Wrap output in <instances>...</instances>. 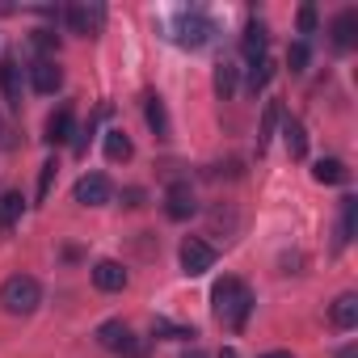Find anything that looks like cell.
<instances>
[{"label": "cell", "instance_id": "obj_7", "mask_svg": "<svg viewBox=\"0 0 358 358\" xmlns=\"http://www.w3.org/2000/svg\"><path fill=\"white\" fill-rule=\"evenodd\" d=\"M68 26H72V34H80V38H93V34H101V26H106V9L101 5H68Z\"/></svg>", "mask_w": 358, "mask_h": 358}, {"label": "cell", "instance_id": "obj_32", "mask_svg": "<svg viewBox=\"0 0 358 358\" xmlns=\"http://www.w3.org/2000/svg\"><path fill=\"white\" fill-rule=\"evenodd\" d=\"M182 358H207V350H199V345H190V350H186Z\"/></svg>", "mask_w": 358, "mask_h": 358}, {"label": "cell", "instance_id": "obj_28", "mask_svg": "<svg viewBox=\"0 0 358 358\" xmlns=\"http://www.w3.org/2000/svg\"><path fill=\"white\" fill-rule=\"evenodd\" d=\"M55 173H59V160H47V164H43V173H38V203L51 194V182H55Z\"/></svg>", "mask_w": 358, "mask_h": 358}, {"label": "cell", "instance_id": "obj_29", "mask_svg": "<svg viewBox=\"0 0 358 358\" xmlns=\"http://www.w3.org/2000/svg\"><path fill=\"white\" fill-rule=\"evenodd\" d=\"M312 30H316V9L303 5V9H299V34H312Z\"/></svg>", "mask_w": 358, "mask_h": 358}, {"label": "cell", "instance_id": "obj_16", "mask_svg": "<svg viewBox=\"0 0 358 358\" xmlns=\"http://www.w3.org/2000/svg\"><path fill=\"white\" fill-rule=\"evenodd\" d=\"M211 85H215V97H224V101H228V97H236V89H241V68H236L232 59H220V64H215V80H211Z\"/></svg>", "mask_w": 358, "mask_h": 358}, {"label": "cell", "instance_id": "obj_22", "mask_svg": "<svg viewBox=\"0 0 358 358\" xmlns=\"http://www.w3.org/2000/svg\"><path fill=\"white\" fill-rule=\"evenodd\" d=\"M354 220H358V199H354V194H345V199H341V228H337V249H345V245H350V236H354Z\"/></svg>", "mask_w": 358, "mask_h": 358}, {"label": "cell", "instance_id": "obj_26", "mask_svg": "<svg viewBox=\"0 0 358 358\" xmlns=\"http://www.w3.org/2000/svg\"><path fill=\"white\" fill-rule=\"evenodd\" d=\"M270 76H274V64H270V59H262V64H249V93L257 97V93L270 85Z\"/></svg>", "mask_w": 358, "mask_h": 358}, {"label": "cell", "instance_id": "obj_31", "mask_svg": "<svg viewBox=\"0 0 358 358\" xmlns=\"http://www.w3.org/2000/svg\"><path fill=\"white\" fill-rule=\"evenodd\" d=\"M337 358H358V345H345V350H337Z\"/></svg>", "mask_w": 358, "mask_h": 358}, {"label": "cell", "instance_id": "obj_3", "mask_svg": "<svg viewBox=\"0 0 358 358\" xmlns=\"http://www.w3.org/2000/svg\"><path fill=\"white\" fill-rule=\"evenodd\" d=\"M38 303H43V287L30 274H13V278H5V287H0V308L9 316H30Z\"/></svg>", "mask_w": 358, "mask_h": 358}, {"label": "cell", "instance_id": "obj_5", "mask_svg": "<svg viewBox=\"0 0 358 358\" xmlns=\"http://www.w3.org/2000/svg\"><path fill=\"white\" fill-rule=\"evenodd\" d=\"M177 257H182V274L186 278H203L207 270H215V245H207V241H199V236H186L182 241V249H177Z\"/></svg>", "mask_w": 358, "mask_h": 358}, {"label": "cell", "instance_id": "obj_6", "mask_svg": "<svg viewBox=\"0 0 358 358\" xmlns=\"http://www.w3.org/2000/svg\"><path fill=\"white\" fill-rule=\"evenodd\" d=\"M72 199L80 207H106L114 199V182H110L106 173H85L80 182H76V190H72Z\"/></svg>", "mask_w": 358, "mask_h": 358}, {"label": "cell", "instance_id": "obj_13", "mask_svg": "<svg viewBox=\"0 0 358 358\" xmlns=\"http://www.w3.org/2000/svg\"><path fill=\"white\" fill-rule=\"evenodd\" d=\"M76 135V114H72V106H59V110H51V118H47V143L55 148V143H68Z\"/></svg>", "mask_w": 358, "mask_h": 358}, {"label": "cell", "instance_id": "obj_19", "mask_svg": "<svg viewBox=\"0 0 358 358\" xmlns=\"http://www.w3.org/2000/svg\"><path fill=\"white\" fill-rule=\"evenodd\" d=\"M22 211H26V199L17 194V190H0V228H13L17 220H22Z\"/></svg>", "mask_w": 358, "mask_h": 358}, {"label": "cell", "instance_id": "obj_30", "mask_svg": "<svg viewBox=\"0 0 358 358\" xmlns=\"http://www.w3.org/2000/svg\"><path fill=\"white\" fill-rule=\"evenodd\" d=\"M122 203H127V207H143V190H139V186L122 190Z\"/></svg>", "mask_w": 358, "mask_h": 358}, {"label": "cell", "instance_id": "obj_24", "mask_svg": "<svg viewBox=\"0 0 358 358\" xmlns=\"http://www.w3.org/2000/svg\"><path fill=\"white\" fill-rule=\"evenodd\" d=\"M152 337H169V341H190V337H199V333H194V329H186V324H173V320L156 316V320H152Z\"/></svg>", "mask_w": 358, "mask_h": 358}, {"label": "cell", "instance_id": "obj_17", "mask_svg": "<svg viewBox=\"0 0 358 358\" xmlns=\"http://www.w3.org/2000/svg\"><path fill=\"white\" fill-rule=\"evenodd\" d=\"M143 118H148V127L156 131V139H169L173 135V122H169V110H164V101L152 93L148 101H143Z\"/></svg>", "mask_w": 358, "mask_h": 358}, {"label": "cell", "instance_id": "obj_12", "mask_svg": "<svg viewBox=\"0 0 358 358\" xmlns=\"http://www.w3.org/2000/svg\"><path fill=\"white\" fill-rule=\"evenodd\" d=\"M266 43H270V34H266V26L253 17V22L245 26V34H241V55H245V64H262V59H266Z\"/></svg>", "mask_w": 358, "mask_h": 358}, {"label": "cell", "instance_id": "obj_11", "mask_svg": "<svg viewBox=\"0 0 358 358\" xmlns=\"http://www.w3.org/2000/svg\"><path fill=\"white\" fill-rule=\"evenodd\" d=\"M0 93H5V101L13 110H22V64L13 55L0 59Z\"/></svg>", "mask_w": 358, "mask_h": 358}, {"label": "cell", "instance_id": "obj_21", "mask_svg": "<svg viewBox=\"0 0 358 358\" xmlns=\"http://www.w3.org/2000/svg\"><path fill=\"white\" fill-rule=\"evenodd\" d=\"M282 135H287V152H291L295 160H303V156H308V131H303V122H299V118H287V122H282Z\"/></svg>", "mask_w": 358, "mask_h": 358}, {"label": "cell", "instance_id": "obj_9", "mask_svg": "<svg viewBox=\"0 0 358 358\" xmlns=\"http://www.w3.org/2000/svg\"><path fill=\"white\" fill-rule=\"evenodd\" d=\"M30 89L43 93V97L59 93V89H64V72H59V64H55V59H34V64H30Z\"/></svg>", "mask_w": 358, "mask_h": 358}, {"label": "cell", "instance_id": "obj_25", "mask_svg": "<svg viewBox=\"0 0 358 358\" xmlns=\"http://www.w3.org/2000/svg\"><path fill=\"white\" fill-rule=\"evenodd\" d=\"M30 43H34V51H38V59H55V51H59V34L55 30H34L30 34Z\"/></svg>", "mask_w": 358, "mask_h": 358}, {"label": "cell", "instance_id": "obj_15", "mask_svg": "<svg viewBox=\"0 0 358 358\" xmlns=\"http://www.w3.org/2000/svg\"><path fill=\"white\" fill-rule=\"evenodd\" d=\"M312 177H316L320 186H345V182H350V169H345V160H337V156H324V160H316Z\"/></svg>", "mask_w": 358, "mask_h": 358}, {"label": "cell", "instance_id": "obj_2", "mask_svg": "<svg viewBox=\"0 0 358 358\" xmlns=\"http://www.w3.org/2000/svg\"><path fill=\"white\" fill-rule=\"evenodd\" d=\"M211 38H215V22H211L203 9H182V13L173 17V43H177V47L203 51Z\"/></svg>", "mask_w": 358, "mask_h": 358}, {"label": "cell", "instance_id": "obj_34", "mask_svg": "<svg viewBox=\"0 0 358 358\" xmlns=\"http://www.w3.org/2000/svg\"><path fill=\"white\" fill-rule=\"evenodd\" d=\"M220 358H241V354H236L232 345H224V350H220Z\"/></svg>", "mask_w": 358, "mask_h": 358}, {"label": "cell", "instance_id": "obj_18", "mask_svg": "<svg viewBox=\"0 0 358 358\" xmlns=\"http://www.w3.org/2000/svg\"><path fill=\"white\" fill-rule=\"evenodd\" d=\"M329 320L337 329H354L358 324V295H337L333 308H329Z\"/></svg>", "mask_w": 358, "mask_h": 358}, {"label": "cell", "instance_id": "obj_20", "mask_svg": "<svg viewBox=\"0 0 358 358\" xmlns=\"http://www.w3.org/2000/svg\"><path fill=\"white\" fill-rule=\"evenodd\" d=\"M278 122H282V101L274 97V101H266V114H262V131H257V152H266V143L274 139Z\"/></svg>", "mask_w": 358, "mask_h": 358}, {"label": "cell", "instance_id": "obj_27", "mask_svg": "<svg viewBox=\"0 0 358 358\" xmlns=\"http://www.w3.org/2000/svg\"><path fill=\"white\" fill-rule=\"evenodd\" d=\"M287 68H291V72H308V43H303V38L291 43V51H287Z\"/></svg>", "mask_w": 358, "mask_h": 358}, {"label": "cell", "instance_id": "obj_23", "mask_svg": "<svg viewBox=\"0 0 358 358\" xmlns=\"http://www.w3.org/2000/svg\"><path fill=\"white\" fill-rule=\"evenodd\" d=\"M106 156H110L114 164H122V160H131V156H135V148H131L127 131H106Z\"/></svg>", "mask_w": 358, "mask_h": 358}, {"label": "cell", "instance_id": "obj_10", "mask_svg": "<svg viewBox=\"0 0 358 358\" xmlns=\"http://www.w3.org/2000/svg\"><path fill=\"white\" fill-rule=\"evenodd\" d=\"M329 43H333V51H354V43H358V13H354V9H341V13L333 17Z\"/></svg>", "mask_w": 358, "mask_h": 358}, {"label": "cell", "instance_id": "obj_33", "mask_svg": "<svg viewBox=\"0 0 358 358\" xmlns=\"http://www.w3.org/2000/svg\"><path fill=\"white\" fill-rule=\"evenodd\" d=\"M262 358H295V354H287V350H270V354H262Z\"/></svg>", "mask_w": 358, "mask_h": 358}, {"label": "cell", "instance_id": "obj_14", "mask_svg": "<svg viewBox=\"0 0 358 358\" xmlns=\"http://www.w3.org/2000/svg\"><path fill=\"white\" fill-rule=\"evenodd\" d=\"M93 287H97V291H106V295H114V291H122V287H127V270H122L114 257H101V262L93 266Z\"/></svg>", "mask_w": 358, "mask_h": 358}, {"label": "cell", "instance_id": "obj_1", "mask_svg": "<svg viewBox=\"0 0 358 358\" xmlns=\"http://www.w3.org/2000/svg\"><path fill=\"white\" fill-rule=\"evenodd\" d=\"M211 312H215L224 324L245 329V320H249V312H253V291H249L241 278L224 274V278L211 287Z\"/></svg>", "mask_w": 358, "mask_h": 358}, {"label": "cell", "instance_id": "obj_4", "mask_svg": "<svg viewBox=\"0 0 358 358\" xmlns=\"http://www.w3.org/2000/svg\"><path fill=\"white\" fill-rule=\"evenodd\" d=\"M97 345L110 350V354H118V358H148V345L131 333L127 320H106V324H97Z\"/></svg>", "mask_w": 358, "mask_h": 358}, {"label": "cell", "instance_id": "obj_8", "mask_svg": "<svg viewBox=\"0 0 358 358\" xmlns=\"http://www.w3.org/2000/svg\"><path fill=\"white\" fill-rule=\"evenodd\" d=\"M194 211H199V199H194V186H190V182H173V186L164 190V215H169V220L182 224V220H190Z\"/></svg>", "mask_w": 358, "mask_h": 358}]
</instances>
